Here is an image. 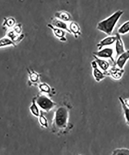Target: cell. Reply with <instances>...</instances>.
Here are the masks:
<instances>
[{"label":"cell","mask_w":129,"mask_h":155,"mask_svg":"<svg viewBox=\"0 0 129 155\" xmlns=\"http://www.w3.org/2000/svg\"><path fill=\"white\" fill-rule=\"evenodd\" d=\"M124 12L122 10H118L109 17L98 22L97 24V29L108 36L111 35Z\"/></svg>","instance_id":"obj_1"},{"label":"cell","mask_w":129,"mask_h":155,"mask_svg":"<svg viewBox=\"0 0 129 155\" xmlns=\"http://www.w3.org/2000/svg\"><path fill=\"white\" fill-rule=\"evenodd\" d=\"M68 112L64 107H61L55 112L54 120V125L58 129L66 128L68 121Z\"/></svg>","instance_id":"obj_2"},{"label":"cell","mask_w":129,"mask_h":155,"mask_svg":"<svg viewBox=\"0 0 129 155\" xmlns=\"http://www.w3.org/2000/svg\"><path fill=\"white\" fill-rule=\"evenodd\" d=\"M35 102L36 104L38 105L41 108L46 111L51 110L55 105L48 97L43 95L37 97Z\"/></svg>","instance_id":"obj_3"},{"label":"cell","mask_w":129,"mask_h":155,"mask_svg":"<svg viewBox=\"0 0 129 155\" xmlns=\"http://www.w3.org/2000/svg\"><path fill=\"white\" fill-rule=\"evenodd\" d=\"M114 51L113 48H105L100 50L95 51L93 52V56H95L101 59H109L115 64V60L113 57Z\"/></svg>","instance_id":"obj_4"},{"label":"cell","mask_w":129,"mask_h":155,"mask_svg":"<svg viewBox=\"0 0 129 155\" xmlns=\"http://www.w3.org/2000/svg\"><path fill=\"white\" fill-rule=\"evenodd\" d=\"M105 73L106 75L110 76L115 80H119L123 77L124 73V69L118 67L116 65H113Z\"/></svg>","instance_id":"obj_5"},{"label":"cell","mask_w":129,"mask_h":155,"mask_svg":"<svg viewBox=\"0 0 129 155\" xmlns=\"http://www.w3.org/2000/svg\"><path fill=\"white\" fill-rule=\"evenodd\" d=\"M91 66L93 69V75L96 81L97 82H100L105 78L106 74L98 68L95 60L91 62Z\"/></svg>","instance_id":"obj_6"},{"label":"cell","mask_w":129,"mask_h":155,"mask_svg":"<svg viewBox=\"0 0 129 155\" xmlns=\"http://www.w3.org/2000/svg\"><path fill=\"white\" fill-rule=\"evenodd\" d=\"M116 37V40L115 42V52L116 54V58L124 52L126 50L125 48L124 42L120 34L116 33L115 34Z\"/></svg>","instance_id":"obj_7"},{"label":"cell","mask_w":129,"mask_h":155,"mask_svg":"<svg viewBox=\"0 0 129 155\" xmlns=\"http://www.w3.org/2000/svg\"><path fill=\"white\" fill-rule=\"evenodd\" d=\"M116 37L115 35H109L101 40L98 44L97 47L98 50H100L105 46H109L115 43Z\"/></svg>","instance_id":"obj_8"},{"label":"cell","mask_w":129,"mask_h":155,"mask_svg":"<svg viewBox=\"0 0 129 155\" xmlns=\"http://www.w3.org/2000/svg\"><path fill=\"white\" fill-rule=\"evenodd\" d=\"M129 59V49H128L116 58L115 65L121 68L124 69L125 65Z\"/></svg>","instance_id":"obj_9"},{"label":"cell","mask_w":129,"mask_h":155,"mask_svg":"<svg viewBox=\"0 0 129 155\" xmlns=\"http://www.w3.org/2000/svg\"><path fill=\"white\" fill-rule=\"evenodd\" d=\"M94 60L96 62L98 68L104 72H106L110 68V63L105 59H101L93 56Z\"/></svg>","instance_id":"obj_10"},{"label":"cell","mask_w":129,"mask_h":155,"mask_svg":"<svg viewBox=\"0 0 129 155\" xmlns=\"http://www.w3.org/2000/svg\"><path fill=\"white\" fill-rule=\"evenodd\" d=\"M129 32V20L124 22L117 29V33L119 34L124 35Z\"/></svg>","instance_id":"obj_11"},{"label":"cell","mask_w":129,"mask_h":155,"mask_svg":"<svg viewBox=\"0 0 129 155\" xmlns=\"http://www.w3.org/2000/svg\"><path fill=\"white\" fill-rule=\"evenodd\" d=\"M120 102L121 103L122 108L124 111L125 118L126 123L127 125L129 126V108L127 107L125 104L124 99L121 97H119Z\"/></svg>","instance_id":"obj_12"},{"label":"cell","mask_w":129,"mask_h":155,"mask_svg":"<svg viewBox=\"0 0 129 155\" xmlns=\"http://www.w3.org/2000/svg\"><path fill=\"white\" fill-rule=\"evenodd\" d=\"M112 155H129V149L127 148H118L114 150Z\"/></svg>","instance_id":"obj_13"},{"label":"cell","mask_w":129,"mask_h":155,"mask_svg":"<svg viewBox=\"0 0 129 155\" xmlns=\"http://www.w3.org/2000/svg\"><path fill=\"white\" fill-rule=\"evenodd\" d=\"M30 109L31 113L34 115L38 116L39 114V111L38 107H37V105L35 103V100L33 101V103L30 107Z\"/></svg>","instance_id":"obj_14"},{"label":"cell","mask_w":129,"mask_h":155,"mask_svg":"<svg viewBox=\"0 0 129 155\" xmlns=\"http://www.w3.org/2000/svg\"><path fill=\"white\" fill-rule=\"evenodd\" d=\"M70 29L75 34H80V28L78 25L75 22H72L70 25Z\"/></svg>","instance_id":"obj_15"},{"label":"cell","mask_w":129,"mask_h":155,"mask_svg":"<svg viewBox=\"0 0 129 155\" xmlns=\"http://www.w3.org/2000/svg\"><path fill=\"white\" fill-rule=\"evenodd\" d=\"M56 16L60 18L61 19L64 20H68L69 19L70 16L66 12H61L60 13H57V15H56Z\"/></svg>","instance_id":"obj_16"},{"label":"cell","mask_w":129,"mask_h":155,"mask_svg":"<svg viewBox=\"0 0 129 155\" xmlns=\"http://www.w3.org/2000/svg\"><path fill=\"white\" fill-rule=\"evenodd\" d=\"M54 24L57 27L61 28H62L66 29L68 30L66 25L65 23H63V22L60 21H55V24Z\"/></svg>","instance_id":"obj_17"},{"label":"cell","mask_w":129,"mask_h":155,"mask_svg":"<svg viewBox=\"0 0 129 155\" xmlns=\"http://www.w3.org/2000/svg\"><path fill=\"white\" fill-rule=\"evenodd\" d=\"M12 43V41H10L9 39H8L3 38L1 40V46H3V45H7V44H9Z\"/></svg>","instance_id":"obj_18"},{"label":"cell","mask_w":129,"mask_h":155,"mask_svg":"<svg viewBox=\"0 0 129 155\" xmlns=\"http://www.w3.org/2000/svg\"><path fill=\"white\" fill-rule=\"evenodd\" d=\"M39 121L41 124H42V125L45 126L47 125V120H46L45 117L42 115L40 117Z\"/></svg>","instance_id":"obj_19"},{"label":"cell","mask_w":129,"mask_h":155,"mask_svg":"<svg viewBox=\"0 0 129 155\" xmlns=\"http://www.w3.org/2000/svg\"><path fill=\"white\" fill-rule=\"evenodd\" d=\"M54 29V28H53ZM55 34L59 37H62L64 33L61 30L58 29H54Z\"/></svg>","instance_id":"obj_20"},{"label":"cell","mask_w":129,"mask_h":155,"mask_svg":"<svg viewBox=\"0 0 129 155\" xmlns=\"http://www.w3.org/2000/svg\"><path fill=\"white\" fill-rule=\"evenodd\" d=\"M40 88H41V90L45 91V92H48L50 90L49 87H48V86L46 84H45L41 85V86H40Z\"/></svg>","instance_id":"obj_21"},{"label":"cell","mask_w":129,"mask_h":155,"mask_svg":"<svg viewBox=\"0 0 129 155\" xmlns=\"http://www.w3.org/2000/svg\"><path fill=\"white\" fill-rule=\"evenodd\" d=\"M30 78L32 81H36V80L38 79V76L36 73H33L30 74Z\"/></svg>","instance_id":"obj_22"},{"label":"cell","mask_w":129,"mask_h":155,"mask_svg":"<svg viewBox=\"0 0 129 155\" xmlns=\"http://www.w3.org/2000/svg\"><path fill=\"white\" fill-rule=\"evenodd\" d=\"M124 101L126 106L129 108V99H124Z\"/></svg>","instance_id":"obj_23"},{"label":"cell","mask_w":129,"mask_h":155,"mask_svg":"<svg viewBox=\"0 0 129 155\" xmlns=\"http://www.w3.org/2000/svg\"><path fill=\"white\" fill-rule=\"evenodd\" d=\"M81 155V154H78V155Z\"/></svg>","instance_id":"obj_24"}]
</instances>
